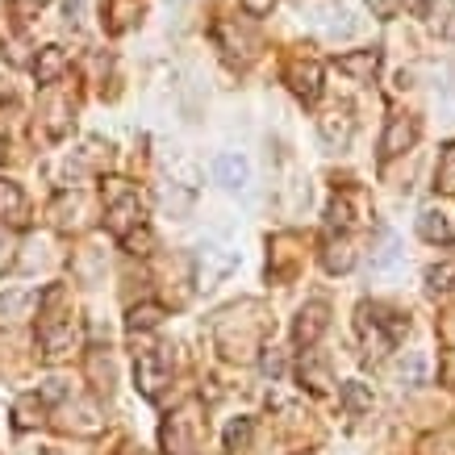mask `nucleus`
Returning <instances> with one entry per match:
<instances>
[{
    "instance_id": "f257e3e1",
    "label": "nucleus",
    "mask_w": 455,
    "mask_h": 455,
    "mask_svg": "<svg viewBox=\"0 0 455 455\" xmlns=\"http://www.w3.org/2000/svg\"><path fill=\"white\" fill-rule=\"evenodd\" d=\"M105 209H109V230L117 238H130L134 230H142V201L125 180H109L105 193Z\"/></svg>"
},
{
    "instance_id": "f03ea898",
    "label": "nucleus",
    "mask_w": 455,
    "mask_h": 455,
    "mask_svg": "<svg viewBox=\"0 0 455 455\" xmlns=\"http://www.w3.org/2000/svg\"><path fill=\"white\" fill-rule=\"evenodd\" d=\"M359 331H363V339H368V351H372V355H385L388 347L410 331V322H405L401 314L380 309V305H372V309L363 305V309H359Z\"/></svg>"
},
{
    "instance_id": "7ed1b4c3",
    "label": "nucleus",
    "mask_w": 455,
    "mask_h": 455,
    "mask_svg": "<svg viewBox=\"0 0 455 455\" xmlns=\"http://www.w3.org/2000/svg\"><path fill=\"white\" fill-rule=\"evenodd\" d=\"M196 414L193 410H180L172 422L164 427V447L167 455H196Z\"/></svg>"
},
{
    "instance_id": "20e7f679",
    "label": "nucleus",
    "mask_w": 455,
    "mask_h": 455,
    "mask_svg": "<svg viewBox=\"0 0 455 455\" xmlns=\"http://www.w3.org/2000/svg\"><path fill=\"white\" fill-rule=\"evenodd\" d=\"M80 343V334L71 322H42V355L46 363H59V359H68Z\"/></svg>"
},
{
    "instance_id": "39448f33",
    "label": "nucleus",
    "mask_w": 455,
    "mask_h": 455,
    "mask_svg": "<svg viewBox=\"0 0 455 455\" xmlns=\"http://www.w3.org/2000/svg\"><path fill=\"white\" fill-rule=\"evenodd\" d=\"M284 80L305 105H314L317 92H322V68H317L314 59H292L289 71H284Z\"/></svg>"
},
{
    "instance_id": "423d86ee",
    "label": "nucleus",
    "mask_w": 455,
    "mask_h": 455,
    "mask_svg": "<svg viewBox=\"0 0 455 455\" xmlns=\"http://www.w3.org/2000/svg\"><path fill=\"white\" fill-rule=\"evenodd\" d=\"M414 142H418V117L397 113V117L388 122L385 139H380V159H397V155H405Z\"/></svg>"
},
{
    "instance_id": "0eeeda50",
    "label": "nucleus",
    "mask_w": 455,
    "mask_h": 455,
    "mask_svg": "<svg viewBox=\"0 0 455 455\" xmlns=\"http://www.w3.org/2000/svg\"><path fill=\"white\" fill-rule=\"evenodd\" d=\"M213 176H218L221 188H247L251 184V164L243 151H221L213 159Z\"/></svg>"
},
{
    "instance_id": "6e6552de",
    "label": "nucleus",
    "mask_w": 455,
    "mask_h": 455,
    "mask_svg": "<svg viewBox=\"0 0 455 455\" xmlns=\"http://www.w3.org/2000/svg\"><path fill=\"white\" fill-rule=\"evenodd\" d=\"M238 267V251L230 243H205L201 247V280H218Z\"/></svg>"
},
{
    "instance_id": "1a4fd4ad",
    "label": "nucleus",
    "mask_w": 455,
    "mask_h": 455,
    "mask_svg": "<svg viewBox=\"0 0 455 455\" xmlns=\"http://www.w3.org/2000/svg\"><path fill=\"white\" fill-rule=\"evenodd\" d=\"M134 380H139L142 397H159V388H164L167 380V363L159 351H142L139 363H134Z\"/></svg>"
},
{
    "instance_id": "9d476101",
    "label": "nucleus",
    "mask_w": 455,
    "mask_h": 455,
    "mask_svg": "<svg viewBox=\"0 0 455 455\" xmlns=\"http://www.w3.org/2000/svg\"><path fill=\"white\" fill-rule=\"evenodd\" d=\"M326 322H331V309H326V301H309L301 309V317H297V326H292L297 343H301V347H314L317 339H322V331H326Z\"/></svg>"
},
{
    "instance_id": "9b49d317",
    "label": "nucleus",
    "mask_w": 455,
    "mask_h": 455,
    "mask_svg": "<svg viewBox=\"0 0 455 455\" xmlns=\"http://www.w3.org/2000/svg\"><path fill=\"white\" fill-rule=\"evenodd\" d=\"M418 235L427 238V243H451L455 238V221H451V213H447V209H422V213H418Z\"/></svg>"
},
{
    "instance_id": "f8f14e48",
    "label": "nucleus",
    "mask_w": 455,
    "mask_h": 455,
    "mask_svg": "<svg viewBox=\"0 0 455 455\" xmlns=\"http://www.w3.org/2000/svg\"><path fill=\"white\" fill-rule=\"evenodd\" d=\"M26 193H21V184L13 180H0V221H9V226H26Z\"/></svg>"
},
{
    "instance_id": "ddd939ff",
    "label": "nucleus",
    "mask_w": 455,
    "mask_h": 455,
    "mask_svg": "<svg viewBox=\"0 0 455 455\" xmlns=\"http://www.w3.org/2000/svg\"><path fill=\"white\" fill-rule=\"evenodd\" d=\"M68 71V51L63 46H42L34 55V80L38 84H55Z\"/></svg>"
},
{
    "instance_id": "4468645a",
    "label": "nucleus",
    "mask_w": 455,
    "mask_h": 455,
    "mask_svg": "<svg viewBox=\"0 0 455 455\" xmlns=\"http://www.w3.org/2000/svg\"><path fill=\"white\" fill-rule=\"evenodd\" d=\"M339 71H347L351 80H359V84H368L380 71V51H351V55H343L339 59Z\"/></svg>"
},
{
    "instance_id": "2eb2a0df",
    "label": "nucleus",
    "mask_w": 455,
    "mask_h": 455,
    "mask_svg": "<svg viewBox=\"0 0 455 455\" xmlns=\"http://www.w3.org/2000/svg\"><path fill=\"white\" fill-rule=\"evenodd\" d=\"M351 263H355V247H351V238L339 235V238H326V247H322V267L326 272H351Z\"/></svg>"
},
{
    "instance_id": "dca6fc26",
    "label": "nucleus",
    "mask_w": 455,
    "mask_h": 455,
    "mask_svg": "<svg viewBox=\"0 0 455 455\" xmlns=\"http://www.w3.org/2000/svg\"><path fill=\"white\" fill-rule=\"evenodd\" d=\"M397 267H401V243H397V235H385L380 247L372 251V276H388Z\"/></svg>"
},
{
    "instance_id": "f3484780",
    "label": "nucleus",
    "mask_w": 455,
    "mask_h": 455,
    "mask_svg": "<svg viewBox=\"0 0 455 455\" xmlns=\"http://www.w3.org/2000/svg\"><path fill=\"white\" fill-rule=\"evenodd\" d=\"M13 422L21 430H34V427H42L46 422V401L38 397V393H29V397H21L13 405Z\"/></svg>"
},
{
    "instance_id": "a211bd4d",
    "label": "nucleus",
    "mask_w": 455,
    "mask_h": 455,
    "mask_svg": "<svg viewBox=\"0 0 455 455\" xmlns=\"http://www.w3.org/2000/svg\"><path fill=\"white\" fill-rule=\"evenodd\" d=\"M317 130H322V139L331 142V147H347L351 142V117L347 113H326L317 122Z\"/></svg>"
},
{
    "instance_id": "6ab92c4d",
    "label": "nucleus",
    "mask_w": 455,
    "mask_h": 455,
    "mask_svg": "<svg viewBox=\"0 0 455 455\" xmlns=\"http://www.w3.org/2000/svg\"><path fill=\"white\" fill-rule=\"evenodd\" d=\"M159 322H164V305H159V301L134 305V309H130V317H125V326H130L134 334H139V331H155Z\"/></svg>"
},
{
    "instance_id": "aec40b11",
    "label": "nucleus",
    "mask_w": 455,
    "mask_h": 455,
    "mask_svg": "<svg viewBox=\"0 0 455 455\" xmlns=\"http://www.w3.org/2000/svg\"><path fill=\"white\" fill-rule=\"evenodd\" d=\"M322 29L331 34V38H347V34H355V21L347 13L343 4H331L326 13H322Z\"/></svg>"
},
{
    "instance_id": "412c9836",
    "label": "nucleus",
    "mask_w": 455,
    "mask_h": 455,
    "mask_svg": "<svg viewBox=\"0 0 455 455\" xmlns=\"http://www.w3.org/2000/svg\"><path fill=\"white\" fill-rule=\"evenodd\" d=\"M435 184H439V193L455 196V142H447L439 155V167H435Z\"/></svg>"
},
{
    "instance_id": "4be33fe9",
    "label": "nucleus",
    "mask_w": 455,
    "mask_h": 455,
    "mask_svg": "<svg viewBox=\"0 0 455 455\" xmlns=\"http://www.w3.org/2000/svg\"><path fill=\"white\" fill-rule=\"evenodd\" d=\"M343 405L351 410V414H368V410H372V393H368V385L347 380L343 385Z\"/></svg>"
},
{
    "instance_id": "5701e85b",
    "label": "nucleus",
    "mask_w": 455,
    "mask_h": 455,
    "mask_svg": "<svg viewBox=\"0 0 455 455\" xmlns=\"http://www.w3.org/2000/svg\"><path fill=\"white\" fill-rule=\"evenodd\" d=\"M301 385H309V393H326V388H331V372H326V363L305 359L301 363Z\"/></svg>"
},
{
    "instance_id": "b1692460",
    "label": "nucleus",
    "mask_w": 455,
    "mask_h": 455,
    "mask_svg": "<svg viewBox=\"0 0 455 455\" xmlns=\"http://www.w3.org/2000/svg\"><path fill=\"white\" fill-rule=\"evenodd\" d=\"M451 280H455V263H443V267H430L427 272L430 292H447L451 289Z\"/></svg>"
},
{
    "instance_id": "393cba45",
    "label": "nucleus",
    "mask_w": 455,
    "mask_h": 455,
    "mask_svg": "<svg viewBox=\"0 0 455 455\" xmlns=\"http://www.w3.org/2000/svg\"><path fill=\"white\" fill-rule=\"evenodd\" d=\"M247 439H251V418H235L226 427V447H243Z\"/></svg>"
},
{
    "instance_id": "a878e982",
    "label": "nucleus",
    "mask_w": 455,
    "mask_h": 455,
    "mask_svg": "<svg viewBox=\"0 0 455 455\" xmlns=\"http://www.w3.org/2000/svg\"><path fill=\"white\" fill-rule=\"evenodd\" d=\"M263 372H267V376H284V355H280L276 347H267V351H263Z\"/></svg>"
},
{
    "instance_id": "bb28decb",
    "label": "nucleus",
    "mask_w": 455,
    "mask_h": 455,
    "mask_svg": "<svg viewBox=\"0 0 455 455\" xmlns=\"http://www.w3.org/2000/svg\"><path fill=\"white\" fill-rule=\"evenodd\" d=\"M113 29H122L125 21H130V13H134V4H130V0H113Z\"/></svg>"
},
{
    "instance_id": "cd10ccee",
    "label": "nucleus",
    "mask_w": 455,
    "mask_h": 455,
    "mask_svg": "<svg viewBox=\"0 0 455 455\" xmlns=\"http://www.w3.org/2000/svg\"><path fill=\"white\" fill-rule=\"evenodd\" d=\"M84 9H88V0H63V17H68V21H80Z\"/></svg>"
},
{
    "instance_id": "c85d7f7f",
    "label": "nucleus",
    "mask_w": 455,
    "mask_h": 455,
    "mask_svg": "<svg viewBox=\"0 0 455 455\" xmlns=\"http://www.w3.org/2000/svg\"><path fill=\"white\" fill-rule=\"evenodd\" d=\"M272 4H276V0H243V9H247L251 17H263V13H272Z\"/></svg>"
},
{
    "instance_id": "c756f323",
    "label": "nucleus",
    "mask_w": 455,
    "mask_h": 455,
    "mask_svg": "<svg viewBox=\"0 0 455 455\" xmlns=\"http://www.w3.org/2000/svg\"><path fill=\"white\" fill-rule=\"evenodd\" d=\"M368 9H372L376 17H393L397 13V0H368Z\"/></svg>"
},
{
    "instance_id": "7c9ffc66",
    "label": "nucleus",
    "mask_w": 455,
    "mask_h": 455,
    "mask_svg": "<svg viewBox=\"0 0 455 455\" xmlns=\"http://www.w3.org/2000/svg\"><path fill=\"white\" fill-rule=\"evenodd\" d=\"M17 9H21V13H34V9H42V4H46V0H13Z\"/></svg>"
},
{
    "instance_id": "2f4dec72",
    "label": "nucleus",
    "mask_w": 455,
    "mask_h": 455,
    "mask_svg": "<svg viewBox=\"0 0 455 455\" xmlns=\"http://www.w3.org/2000/svg\"><path fill=\"white\" fill-rule=\"evenodd\" d=\"M405 4H410V9H418V4H422V0H405Z\"/></svg>"
},
{
    "instance_id": "473e14b6",
    "label": "nucleus",
    "mask_w": 455,
    "mask_h": 455,
    "mask_svg": "<svg viewBox=\"0 0 455 455\" xmlns=\"http://www.w3.org/2000/svg\"><path fill=\"white\" fill-rule=\"evenodd\" d=\"M0 155H4V151H0Z\"/></svg>"
}]
</instances>
